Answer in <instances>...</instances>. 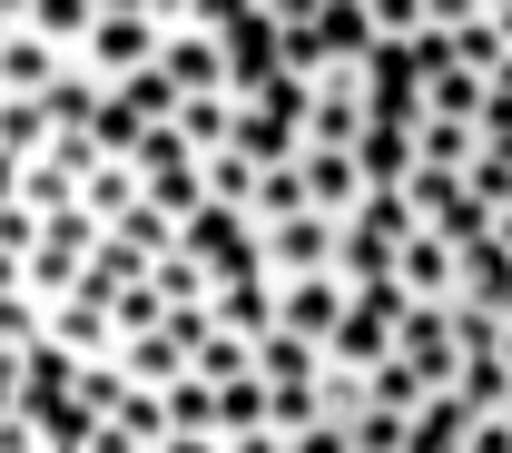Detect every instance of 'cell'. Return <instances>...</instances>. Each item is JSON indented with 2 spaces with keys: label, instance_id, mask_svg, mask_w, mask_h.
<instances>
[{
  "label": "cell",
  "instance_id": "7",
  "mask_svg": "<svg viewBox=\"0 0 512 453\" xmlns=\"http://www.w3.org/2000/svg\"><path fill=\"white\" fill-rule=\"evenodd\" d=\"M345 276H296V286H276V335H296V345H316L325 355V335L345 325Z\"/></svg>",
  "mask_w": 512,
  "mask_h": 453
},
{
  "label": "cell",
  "instance_id": "4",
  "mask_svg": "<svg viewBox=\"0 0 512 453\" xmlns=\"http://www.w3.org/2000/svg\"><path fill=\"white\" fill-rule=\"evenodd\" d=\"M375 109H365V69H325L316 109H306V148H365Z\"/></svg>",
  "mask_w": 512,
  "mask_h": 453
},
{
  "label": "cell",
  "instance_id": "34",
  "mask_svg": "<svg viewBox=\"0 0 512 453\" xmlns=\"http://www.w3.org/2000/svg\"><path fill=\"white\" fill-rule=\"evenodd\" d=\"M493 20H503V50H512V0H493Z\"/></svg>",
  "mask_w": 512,
  "mask_h": 453
},
{
  "label": "cell",
  "instance_id": "15",
  "mask_svg": "<svg viewBox=\"0 0 512 453\" xmlns=\"http://www.w3.org/2000/svg\"><path fill=\"white\" fill-rule=\"evenodd\" d=\"M483 158V129H463V119H414V168H434V178H463Z\"/></svg>",
  "mask_w": 512,
  "mask_h": 453
},
{
  "label": "cell",
  "instance_id": "25",
  "mask_svg": "<svg viewBox=\"0 0 512 453\" xmlns=\"http://www.w3.org/2000/svg\"><path fill=\"white\" fill-rule=\"evenodd\" d=\"M109 325H119V345H138V335H158V325H168V306H158V286H128V296H109Z\"/></svg>",
  "mask_w": 512,
  "mask_h": 453
},
{
  "label": "cell",
  "instance_id": "24",
  "mask_svg": "<svg viewBox=\"0 0 512 453\" xmlns=\"http://www.w3.org/2000/svg\"><path fill=\"white\" fill-rule=\"evenodd\" d=\"M158 404H168V434H217V385H168L158 394ZM217 444H227V434H217Z\"/></svg>",
  "mask_w": 512,
  "mask_h": 453
},
{
  "label": "cell",
  "instance_id": "23",
  "mask_svg": "<svg viewBox=\"0 0 512 453\" xmlns=\"http://www.w3.org/2000/svg\"><path fill=\"white\" fill-rule=\"evenodd\" d=\"M128 207H138V178H128V168H89V188H79V217H89V227H119Z\"/></svg>",
  "mask_w": 512,
  "mask_h": 453
},
{
  "label": "cell",
  "instance_id": "36",
  "mask_svg": "<svg viewBox=\"0 0 512 453\" xmlns=\"http://www.w3.org/2000/svg\"><path fill=\"white\" fill-rule=\"evenodd\" d=\"M503 424H512V404H503Z\"/></svg>",
  "mask_w": 512,
  "mask_h": 453
},
{
  "label": "cell",
  "instance_id": "31",
  "mask_svg": "<svg viewBox=\"0 0 512 453\" xmlns=\"http://www.w3.org/2000/svg\"><path fill=\"white\" fill-rule=\"evenodd\" d=\"M79 453H148V444H128L119 424H89V444H79Z\"/></svg>",
  "mask_w": 512,
  "mask_h": 453
},
{
  "label": "cell",
  "instance_id": "12",
  "mask_svg": "<svg viewBox=\"0 0 512 453\" xmlns=\"http://www.w3.org/2000/svg\"><path fill=\"white\" fill-rule=\"evenodd\" d=\"M119 385L128 394H168V385H188V345L158 325V335H138V345H119Z\"/></svg>",
  "mask_w": 512,
  "mask_h": 453
},
{
  "label": "cell",
  "instance_id": "26",
  "mask_svg": "<svg viewBox=\"0 0 512 453\" xmlns=\"http://www.w3.org/2000/svg\"><path fill=\"white\" fill-rule=\"evenodd\" d=\"M345 444H355V453H404V444H414V424H404V414H375V404H365V414L345 424Z\"/></svg>",
  "mask_w": 512,
  "mask_h": 453
},
{
  "label": "cell",
  "instance_id": "9",
  "mask_svg": "<svg viewBox=\"0 0 512 453\" xmlns=\"http://www.w3.org/2000/svg\"><path fill=\"white\" fill-rule=\"evenodd\" d=\"M207 325H217V335H237V345H266V335H276V286H266V276L217 286V296H207Z\"/></svg>",
  "mask_w": 512,
  "mask_h": 453
},
{
  "label": "cell",
  "instance_id": "18",
  "mask_svg": "<svg viewBox=\"0 0 512 453\" xmlns=\"http://www.w3.org/2000/svg\"><path fill=\"white\" fill-rule=\"evenodd\" d=\"M178 138H188V158L207 168L217 148H237V99H188L178 109Z\"/></svg>",
  "mask_w": 512,
  "mask_h": 453
},
{
  "label": "cell",
  "instance_id": "17",
  "mask_svg": "<svg viewBox=\"0 0 512 453\" xmlns=\"http://www.w3.org/2000/svg\"><path fill=\"white\" fill-rule=\"evenodd\" d=\"M148 286H158V306H168V316H197V306L217 296V276H207V266H197L188 247H178V257H158V266H148Z\"/></svg>",
  "mask_w": 512,
  "mask_h": 453
},
{
  "label": "cell",
  "instance_id": "22",
  "mask_svg": "<svg viewBox=\"0 0 512 453\" xmlns=\"http://www.w3.org/2000/svg\"><path fill=\"white\" fill-rule=\"evenodd\" d=\"M266 414H276V394L256 385H217V434H227V444H237V434H276V424H266Z\"/></svg>",
  "mask_w": 512,
  "mask_h": 453
},
{
  "label": "cell",
  "instance_id": "32",
  "mask_svg": "<svg viewBox=\"0 0 512 453\" xmlns=\"http://www.w3.org/2000/svg\"><path fill=\"white\" fill-rule=\"evenodd\" d=\"M158 453H227V444H217V434H168Z\"/></svg>",
  "mask_w": 512,
  "mask_h": 453
},
{
  "label": "cell",
  "instance_id": "10",
  "mask_svg": "<svg viewBox=\"0 0 512 453\" xmlns=\"http://www.w3.org/2000/svg\"><path fill=\"white\" fill-rule=\"evenodd\" d=\"M10 10H20V30H30V40H50L60 60H79V50H89V30H99V0H10Z\"/></svg>",
  "mask_w": 512,
  "mask_h": 453
},
{
  "label": "cell",
  "instance_id": "5",
  "mask_svg": "<svg viewBox=\"0 0 512 453\" xmlns=\"http://www.w3.org/2000/svg\"><path fill=\"white\" fill-rule=\"evenodd\" d=\"M453 286H463V257H453L434 227H414V237L394 247V296H404V306H453Z\"/></svg>",
  "mask_w": 512,
  "mask_h": 453
},
{
  "label": "cell",
  "instance_id": "2",
  "mask_svg": "<svg viewBox=\"0 0 512 453\" xmlns=\"http://www.w3.org/2000/svg\"><path fill=\"white\" fill-rule=\"evenodd\" d=\"M296 188H306V217H325V227H355V217H365V168H355V148H306V158H296Z\"/></svg>",
  "mask_w": 512,
  "mask_h": 453
},
{
  "label": "cell",
  "instance_id": "27",
  "mask_svg": "<svg viewBox=\"0 0 512 453\" xmlns=\"http://www.w3.org/2000/svg\"><path fill=\"white\" fill-rule=\"evenodd\" d=\"M0 355H40V306L30 296H0Z\"/></svg>",
  "mask_w": 512,
  "mask_h": 453
},
{
  "label": "cell",
  "instance_id": "3",
  "mask_svg": "<svg viewBox=\"0 0 512 453\" xmlns=\"http://www.w3.org/2000/svg\"><path fill=\"white\" fill-rule=\"evenodd\" d=\"M394 355L424 375L434 394H453V375H463V345H453V306H404L394 316Z\"/></svg>",
  "mask_w": 512,
  "mask_h": 453
},
{
  "label": "cell",
  "instance_id": "16",
  "mask_svg": "<svg viewBox=\"0 0 512 453\" xmlns=\"http://www.w3.org/2000/svg\"><path fill=\"white\" fill-rule=\"evenodd\" d=\"M355 168H365V197H404V178H414V129H365Z\"/></svg>",
  "mask_w": 512,
  "mask_h": 453
},
{
  "label": "cell",
  "instance_id": "35",
  "mask_svg": "<svg viewBox=\"0 0 512 453\" xmlns=\"http://www.w3.org/2000/svg\"><path fill=\"white\" fill-rule=\"evenodd\" d=\"M0 40H10V0H0Z\"/></svg>",
  "mask_w": 512,
  "mask_h": 453
},
{
  "label": "cell",
  "instance_id": "33",
  "mask_svg": "<svg viewBox=\"0 0 512 453\" xmlns=\"http://www.w3.org/2000/svg\"><path fill=\"white\" fill-rule=\"evenodd\" d=\"M493 247H503V257H512V207H503V217H493Z\"/></svg>",
  "mask_w": 512,
  "mask_h": 453
},
{
  "label": "cell",
  "instance_id": "28",
  "mask_svg": "<svg viewBox=\"0 0 512 453\" xmlns=\"http://www.w3.org/2000/svg\"><path fill=\"white\" fill-rule=\"evenodd\" d=\"M463 453H512V424H503V414H483V424L463 434Z\"/></svg>",
  "mask_w": 512,
  "mask_h": 453
},
{
  "label": "cell",
  "instance_id": "20",
  "mask_svg": "<svg viewBox=\"0 0 512 453\" xmlns=\"http://www.w3.org/2000/svg\"><path fill=\"white\" fill-rule=\"evenodd\" d=\"M316 375H325V355H316V345H296V335H266V345H256V385H266V394L316 385Z\"/></svg>",
  "mask_w": 512,
  "mask_h": 453
},
{
  "label": "cell",
  "instance_id": "6",
  "mask_svg": "<svg viewBox=\"0 0 512 453\" xmlns=\"http://www.w3.org/2000/svg\"><path fill=\"white\" fill-rule=\"evenodd\" d=\"M40 345H50L60 365H119V325H109V306H89V296L50 306V316H40Z\"/></svg>",
  "mask_w": 512,
  "mask_h": 453
},
{
  "label": "cell",
  "instance_id": "29",
  "mask_svg": "<svg viewBox=\"0 0 512 453\" xmlns=\"http://www.w3.org/2000/svg\"><path fill=\"white\" fill-rule=\"evenodd\" d=\"M286 453H355V444H345V424H306V434H296Z\"/></svg>",
  "mask_w": 512,
  "mask_h": 453
},
{
  "label": "cell",
  "instance_id": "8",
  "mask_svg": "<svg viewBox=\"0 0 512 453\" xmlns=\"http://www.w3.org/2000/svg\"><path fill=\"white\" fill-rule=\"evenodd\" d=\"M69 69H79V60H60L50 40H30V30H20V10H10V40H0V99H50Z\"/></svg>",
  "mask_w": 512,
  "mask_h": 453
},
{
  "label": "cell",
  "instance_id": "1",
  "mask_svg": "<svg viewBox=\"0 0 512 453\" xmlns=\"http://www.w3.org/2000/svg\"><path fill=\"white\" fill-rule=\"evenodd\" d=\"M158 0H99V30H89V50H79V69L99 79V89H119V79H138V69H158Z\"/></svg>",
  "mask_w": 512,
  "mask_h": 453
},
{
  "label": "cell",
  "instance_id": "13",
  "mask_svg": "<svg viewBox=\"0 0 512 453\" xmlns=\"http://www.w3.org/2000/svg\"><path fill=\"white\" fill-rule=\"evenodd\" d=\"M276 69L306 79V89L335 69V60H325V40H316V0H276Z\"/></svg>",
  "mask_w": 512,
  "mask_h": 453
},
{
  "label": "cell",
  "instance_id": "11",
  "mask_svg": "<svg viewBox=\"0 0 512 453\" xmlns=\"http://www.w3.org/2000/svg\"><path fill=\"white\" fill-rule=\"evenodd\" d=\"M453 69H473V79H493V69L512 60L503 50V20H493V0H453Z\"/></svg>",
  "mask_w": 512,
  "mask_h": 453
},
{
  "label": "cell",
  "instance_id": "21",
  "mask_svg": "<svg viewBox=\"0 0 512 453\" xmlns=\"http://www.w3.org/2000/svg\"><path fill=\"white\" fill-rule=\"evenodd\" d=\"M424 119H463V129H473V119H483V79H473V69H424Z\"/></svg>",
  "mask_w": 512,
  "mask_h": 453
},
{
  "label": "cell",
  "instance_id": "19",
  "mask_svg": "<svg viewBox=\"0 0 512 453\" xmlns=\"http://www.w3.org/2000/svg\"><path fill=\"white\" fill-rule=\"evenodd\" d=\"M365 404H375V414H404V424H414V414L434 404V385H424V375H414L404 355H384L375 375H365Z\"/></svg>",
  "mask_w": 512,
  "mask_h": 453
},
{
  "label": "cell",
  "instance_id": "30",
  "mask_svg": "<svg viewBox=\"0 0 512 453\" xmlns=\"http://www.w3.org/2000/svg\"><path fill=\"white\" fill-rule=\"evenodd\" d=\"M0 453H50V444H40V424H30V414H10V424H0Z\"/></svg>",
  "mask_w": 512,
  "mask_h": 453
},
{
  "label": "cell",
  "instance_id": "14",
  "mask_svg": "<svg viewBox=\"0 0 512 453\" xmlns=\"http://www.w3.org/2000/svg\"><path fill=\"white\" fill-rule=\"evenodd\" d=\"M453 306H473V316H512V257L483 237V247H463V286H453Z\"/></svg>",
  "mask_w": 512,
  "mask_h": 453
}]
</instances>
